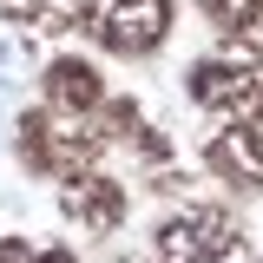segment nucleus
Segmentation results:
<instances>
[{
    "instance_id": "obj_7",
    "label": "nucleus",
    "mask_w": 263,
    "mask_h": 263,
    "mask_svg": "<svg viewBox=\"0 0 263 263\" xmlns=\"http://www.w3.org/2000/svg\"><path fill=\"white\" fill-rule=\"evenodd\" d=\"M99 99H105V86H99V72L86 60H53V72H46V105L53 112H92Z\"/></svg>"
},
{
    "instance_id": "obj_9",
    "label": "nucleus",
    "mask_w": 263,
    "mask_h": 263,
    "mask_svg": "<svg viewBox=\"0 0 263 263\" xmlns=\"http://www.w3.org/2000/svg\"><path fill=\"white\" fill-rule=\"evenodd\" d=\"M0 263H33V257H27V243H20V237H0Z\"/></svg>"
},
{
    "instance_id": "obj_1",
    "label": "nucleus",
    "mask_w": 263,
    "mask_h": 263,
    "mask_svg": "<svg viewBox=\"0 0 263 263\" xmlns=\"http://www.w3.org/2000/svg\"><path fill=\"white\" fill-rule=\"evenodd\" d=\"M191 99L204 105V112L230 119V125L263 119V53H257V46H243V40L217 46L211 60L191 66Z\"/></svg>"
},
{
    "instance_id": "obj_3",
    "label": "nucleus",
    "mask_w": 263,
    "mask_h": 263,
    "mask_svg": "<svg viewBox=\"0 0 263 263\" xmlns=\"http://www.w3.org/2000/svg\"><path fill=\"white\" fill-rule=\"evenodd\" d=\"M79 20L112 53H152L171 27V0H79Z\"/></svg>"
},
{
    "instance_id": "obj_10",
    "label": "nucleus",
    "mask_w": 263,
    "mask_h": 263,
    "mask_svg": "<svg viewBox=\"0 0 263 263\" xmlns=\"http://www.w3.org/2000/svg\"><path fill=\"white\" fill-rule=\"evenodd\" d=\"M33 263H79L72 250H46V257H33Z\"/></svg>"
},
{
    "instance_id": "obj_8",
    "label": "nucleus",
    "mask_w": 263,
    "mask_h": 263,
    "mask_svg": "<svg viewBox=\"0 0 263 263\" xmlns=\"http://www.w3.org/2000/svg\"><path fill=\"white\" fill-rule=\"evenodd\" d=\"M204 13L217 20L224 33H243V27H263V0H204Z\"/></svg>"
},
{
    "instance_id": "obj_6",
    "label": "nucleus",
    "mask_w": 263,
    "mask_h": 263,
    "mask_svg": "<svg viewBox=\"0 0 263 263\" xmlns=\"http://www.w3.org/2000/svg\"><path fill=\"white\" fill-rule=\"evenodd\" d=\"M60 211L79 230H99V237H105V230H119V217H125V191H119L112 178H99V171H79V178H66Z\"/></svg>"
},
{
    "instance_id": "obj_5",
    "label": "nucleus",
    "mask_w": 263,
    "mask_h": 263,
    "mask_svg": "<svg viewBox=\"0 0 263 263\" xmlns=\"http://www.w3.org/2000/svg\"><path fill=\"white\" fill-rule=\"evenodd\" d=\"M204 164L224 178V184H237V191H263V132L250 125H224L204 138Z\"/></svg>"
},
{
    "instance_id": "obj_2",
    "label": "nucleus",
    "mask_w": 263,
    "mask_h": 263,
    "mask_svg": "<svg viewBox=\"0 0 263 263\" xmlns=\"http://www.w3.org/2000/svg\"><path fill=\"white\" fill-rule=\"evenodd\" d=\"M158 263H243V230L211 204L178 211L158 230Z\"/></svg>"
},
{
    "instance_id": "obj_4",
    "label": "nucleus",
    "mask_w": 263,
    "mask_h": 263,
    "mask_svg": "<svg viewBox=\"0 0 263 263\" xmlns=\"http://www.w3.org/2000/svg\"><path fill=\"white\" fill-rule=\"evenodd\" d=\"M99 145H105L99 132L60 125V119H46V112H33L27 125H20V152H27V164L53 171V178H79V171L99 158Z\"/></svg>"
}]
</instances>
